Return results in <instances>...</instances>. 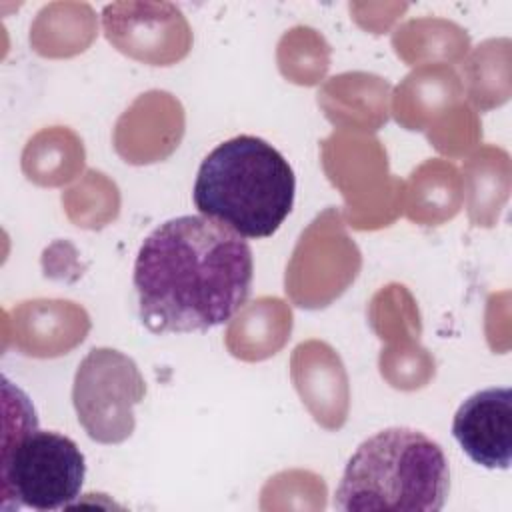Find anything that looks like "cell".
Instances as JSON below:
<instances>
[{"label":"cell","instance_id":"cell-1","mask_svg":"<svg viewBox=\"0 0 512 512\" xmlns=\"http://www.w3.org/2000/svg\"><path fill=\"white\" fill-rule=\"evenodd\" d=\"M254 278L252 248L234 230L202 214L156 226L134 260L142 324L154 334L206 332L232 320Z\"/></svg>","mask_w":512,"mask_h":512},{"label":"cell","instance_id":"cell-2","mask_svg":"<svg viewBox=\"0 0 512 512\" xmlns=\"http://www.w3.org/2000/svg\"><path fill=\"white\" fill-rule=\"evenodd\" d=\"M296 176L266 140L240 134L220 142L200 162L194 206L242 238H268L292 212Z\"/></svg>","mask_w":512,"mask_h":512},{"label":"cell","instance_id":"cell-3","mask_svg":"<svg viewBox=\"0 0 512 512\" xmlns=\"http://www.w3.org/2000/svg\"><path fill=\"white\" fill-rule=\"evenodd\" d=\"M448 490L450 470L440 444L420 430L392 426L366 438L350 456L334 508L438 512Z\"/></svg>","mask_w":512,"mask_h":512},{"label":"cell","instance_id":"cell-4","mask_svg":"<svg viewBox=\"0 0 512 512\" xmlns=\"http://www.w3.org/2000/svg\"><path fill=\"white\" fill-rule=\"evenodd\" d=\"M16 414L6 410L0 458L2 510L30 508L52 512L70 508L86 476V460L78 444L54 430H40L30 398L4 378Z\"/></svg>","mask_w":512,"mask_h":512},{"label":"cell","instance_id":"cell-5","mask_svg":"<svg viewBox=\"0 0 512 512\" xmlns=\"http://www.w3.org/2000/svg\"><path fill=\"white\" fill-rule=\"evenodd\" d=\"M144 394L136 362L114 348H92L78 364L72 402L78 422L100 444L124 442L134 432V406Z\"/></svg>","mask_w":512,"mask_h":512},{"label":"cell","instance_id":"cell-6","mask_svg":"<svg viewBox=\"0 0 512 512\" xmlns=\"http://www.w3.org/2000/svg\"><path fill=\"white\" fill-rule=\"evenodd\" d=\"M452 434L474 464L508 470L512 464V390L492 386L468 396L454 414Z\"/></svg>","mask_w":512,"mask_h":512}]
</instances>
